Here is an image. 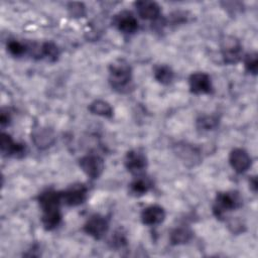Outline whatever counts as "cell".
Here are the masks:
<instances>
[{"instance_id": "obj_24", "label": "cell", "mask_w": 258, "mask_h": 258, "mask_svg": "<svg viewBox=\"0 0 258 258\" xmlns=\"http://www.w3.org/2000/svg\"><path fill=\"white\" fill-rule=\"evenodd\" d=\"M244 66L248 73L256 75L258 71V55L255 51L249 52L244 57Z\"/></svg>"}, {"instance_id": "obj_18", "label": "cell", "mask_w": 258, "mask_h": 258, "mask_svg": "<svg viewBox=\"0 0 258 258\" xmlns=\"http://www.w3.org/2000/svg\"><path fill=\"white\" fill-rule=\"evenodd\" d=\"M176 152H177V155L185 162H190L195 164V162L200 161L201 159L199 151L194 146H190L188 144L177 145Z\"/></svg>"}, {"instance_id": "obj_20", "label": "cell", "mask_w": 258, "mask_h": 258, "mask_svg": "<svg viewBox=\"0 0 258 258\" xmlns=\"http://www.w3.org/2000/svg\"><path fill=\"white\" fill-rule=\"evenodd\" d=\"M36 54L40 57H45L49 61H54L59 55V50L56 44L51 41H47L38 46Z\"/></svg>"}, {"instance_id": "obj_27", "label": "cell", "mask_w": 258, "mask_h": 258, "mask_svg": "<svg viewBox=\"0 0 258 258\" xmlns=\"http://www.w3.org/2000/svg\"><path fill=\"white\" fill-rule=\"evenodd\" d=\"M116 234L117 235H115L113 238V244L116 247H122L123 245L126 244V239L121 233H116Z\"/></svg>"}, {"instance_id": "obj_25", "label": "cell", "mask_w": 258, "mask_h": 258, "mask_svg": "<svg viewBox=\"0 0 258 258\" xmlns=\"http://www.w3.org/2000/svg\"><path fill=\"white\" fill-rule=\"evenodd\" d=\"M26 49H27V46L18 40L11 39L7 42V50L9 51L10 54L14 56H20L24 54Z\"/></svg>"}, {"instance_id": "obj_3", "label": "cell", "mask_w": 258, "mask_h": 258, "mask_svg": "<svg viewBox=\"0 0 258 258\" xmlns=\"http://www.w3.org/2000/svg\"><path fill=\"white\" fill-rule=\"evenodd\" d=\"M221 53L226 63H236L242 57V45L236 37L226 35L221 41Z\"/></svg>"}, {"instance_id": "obj_12", "label": "cell", "mask_w": 258, "mask_h": 258, "mask_svg": "<svg viewBox=\"0 0 258 258\" xmlns=\"http://www.w3.org/2000/svg\"><path fill=\"white\" fill-rule=\"evenodd\" d=\"M138 15L145 20H155L160 15V6L154 1H137L134 3Z\"/></svg>"}, {"instance_id": "obj_2", "label": "cell", "mask_w": 258, "mask_h": 258, "mask_svg": "<svg viewBox=\"0 0 258 258\" xmlns=\"http://www.w3.org/2000/svg\"><path fill=\"white\" fill-rule=\"evenodd\" d=\"M242 206V199L236 191L219 192L216 197L214 214L217 218H222L226 212L236 210Z\"/></svg>"}, {"instance_id": "obj_17", "label": "cell", "mask_w": 258, "mask_h": 258, "mask_svg": "<svg viewBox=\"0 0 258 258\" xmlns=\"http://www.w3.org/2000/svg\"><path fill=\"white\" fill-rule=\"evenodd\" d=\"M151 185L152 182L149 178L145 176H138L129 184V190L135 197H140L145 195L150 189Z\"/></svg>"}, {"instance_id": "obj_10", "label": "cell", "mask_w": 258, "mask_h": 258, "mask_svg": "<svg viewBox=\"0 0 258 258\" xmlns=\"http://www.w3.org/2000/svg\"><path fill=\"white\" fill-rule=\"evenodd\" d=\"M229 162L236 172L243 173L249 169L252 160L246 150L242 148H234L230 152Z\"/></svg>"}, {"instance_id": "obj_16", "label": "cell", "mask_w": 258, "mask_h": 258, "mask_svg": "<svg viewBox=\"0 0 258 258\" xmlns=\"http://www.w3.org/2000/svg\"><path fill=\"white\" fill-rule=\"evenodd\" d=\"M192 238V231L187 227L174 228L169 234V241L172 245L185 244Z\"/></svg>"}, {"instance_id": "obj_14", "label": "cell", "mask_w": 258, "mask_h": 258, "mask_svg": "<svg viewBox=\"0 0 258 258\" xmlns=\"http://www.w3.org/2000/svg\"><path fill=\"white\" fill-rule=\"evenodd\" d=\"M165 219V212L163 208L157 205H152L145 208L141 213V221L144 225L155 226L163 222Z\"/></svg>"}, {"instance_id": "obj_4", "label": "cell", "mask_w": 258, "mask_h": 258, "mask_svg": "<svg viewBox=\"0 0 258 258\" xmlns=\"http://www.w3.org/2000/svg\"><path fill=\"white\" fill-rule=\"evenodd\" d=\"M80 167L92 179L99 178L104 170V160L97 154H87L80 158Z\"/></svg>"}, {"instance_id": "obj_11", "label": "cell", "mask_w": 258, "mask_h": 258, "mask_svg": "<svg viewBox=\"0 0 258 258\" xmlns=\"http://www.w3.org/2000/svg\"><path fill=\"white\" fill-rule=\"evenodd\" d=\"M114 24L119 31L133 34L138 29V21L130 11H121L114 18Z\"/></svg>"}, {"instance_id": "obj_22", "label": "cell", "mask_w": 258, "mask_h": 258, "mask_svg": "<svg viewBox=\"0 0 258 258\" xmlns=\"http://www.w3.org/2000/svg\"><path fill=\"white\" fill-rule=\"evenodd\" d=\"M61 221V214L59 211L50 212V213H43L41 222L45 230L50 231L56 228Z\"/></svg>"}, {"instance_id": "obj_7", "label": "cell", "mask_w": 258, "mask_h": 258, "mask_svg": "<svg viewBox=\"0 0 258 258\" xmlns=\"http://www.w3.org/2000/svg\"><path fill=\"white\" fill-rule=\"evenodd\" d=\"M124 164L129 172L139 175L145 170L147 166V158L142 151L133 149L126 153Z\"/></svg>"}, {"instance_id": "obj_15", "label": "cell", "mask_w": 258, "mask_h": 258, "mask_svg": "<svg viewBox=\"0 0 258 258\" xmlns=\"http://www.w3.org/2000/svg\"><path fill=\"white\" fill-rule=\"evenodd\" d=\"M32 138H33V142L35 143V145L41 149L51 146L55 140L53 132L47 128H41L39 130H37L32 135Z\"/></svg>"}, {"instance_id": "obj_21", "label": "cell", "mask_w": 258, "mask_h": 258, "mask_svg": "<svg viewBox=\"0 0 258 258\" xmlns=\"http://www.w3.org/2000/svg\"><path fill=\"white\" fill-rule=\"evenodd\" d=\"M153 75L155 80L162 84V85H168L173 80V71L170 67L166 64H158L153 70Z\"/></svg>"}, {"instance_id": "obj_9", "label": "cell", "mask_w": 258, "mask_h": 258, "mask_svg": "<svg viewBox=\"0 0 258 258\" xmlns=\"http://www.w3.org/2000/svg\"><path fill=\"white\" fill-rule=\"evenodd\" d=\"M38 204L43 213H50L59 211V205L61 203V191L54 189H46L38 196Z\"/></svg>"}, {"instance_id": "obj_26", "label": "cell", "mask_w": 258, "mask_h": 258, "mask_svg": "<svg viewBox=\"0 0 258 258\" xmlns=\"http://www.w3.org/2000/svg\"><path fill=\"white\" fill-rule=\"evenodd\" d=\"M68 9H69L71 15H73L74 17H82L85 15V12H86L84 4L80 3V2L69 3Z\"/></svg>"}, {"instance_id": "obj_1", "label": "cell", "mask_w": 258, "mask_h": 258, "mask_svg": "<svg viewBox=\"0 0 258 258\" xmlns=\"http://www.w3.org/2000/svg\"><path fill=\"white\" fill-rule=\"evenodd\" d=\"M132 80V69L124 59H117L109 67V81L115 90L123 91Z\"/></svg>"}, {"instance_id": "obj_5", "label": "cell", "mask_w": 258, "mask_h": 258, "mask_svg": "<svg viewBox=\"0 0 258 258\" xmlns=\"http://www.w3.org/2000/svg\"><path fill=\"white\" fill-rule=\"evenodd\" d=\"M109 230V223L108 220L99 214H95L91 216L84 225V231L92 236L93 238L99 240L102 239L105 234Z\"/></svg>"}, {"instance_id": "obj_13", "label": "cell", "mask_w": 258, "mask_h": 258, "mask_svg": "<svg viewBox=\"0 0 258 258\" xmlns=\"http://www.w3.org/2000/svg\"><path fill=\"white\" fill-rule=\"evenodd\" d=\"M0 149L3 155L18 156L24 153L25 146L21 143L15 142L9 134L3 132L0 138Z\"/></svg>"}, {"instance_id": "obj_28", "label": "cell", "mask_w": 258, "mask_h": 258, "mask_svg": "<svg viewBox=\"0 0 258 258\" xmlns=\"http://www.w3.org/2000/svg\"><path fill=\"white\" fill-rule=\"evenodd\" d=\"M10 122V114L8 112H4L3 110L1 111V115H0V124L2 127L8 125Z\"/></svg>"}, {"instance_id": "obj_29", "label": "cell", "mask_w": 258, "mask_h": 258, "mask_svg": "<svg viewBox=\"0 0 258 258\" xmlns=\"http://www.w3.org/2000/svg\"><path fill=\"white\" fill-rule=\"evenodd\" d=\"M249 184H250L251 189H252L254 192H256V190H257V179H256L255 176H252V177L250 178Z\"/></svg>"}, {"instance_id": "obj_23", "label": "cell", "mask_w": 258, "mask_h": 258, "mask_svg": "<svg viewBox=\"0 0 258 258\" xmlns=\"http://www.w3.org/2000/svg\"><path fill=\"white\" fill-rule=\"evenodd\" d=\"M219 124V117L217 115H202L197 120V126L201 130H214Z\"/></svg>"}, {"instance_id": "obj_6", "label": "cell", "mask_w": 258, "mask_h": 258, "mask_svg": "<svg viewBox=\"0 0 258 258\" xmlns=\"http://www.w3.org/2000/svg\"><path fill=\"white\" fill-rule=\"evenodd\" d=\"M87 186L82 183H76L61 191V202L70 207L80 206L87 200Z\"/></svg>"}, {"instance_id": "obj_8", "label": "cell", "mask_w": 258, "mask_h": 258, "mask_svg": "<svg viewBox=\"0 0 258 258\" xmlns=\"http://www.w3.org/2000/svg\"><path fill=\"white\" fill-rule=\"evenodd\" d=\"M190 92L197 95L210 94L213 91L211 77L203 72H197L189 76L188 79Z\"/></svg>"}, {"instance_id": "obj_19", "label": "cell", "mask_w": 258, "mask_h": 258, "mask_svg": "<svg viewBox=\"0 0 258 258\" xmlns=\"http://www.w3.org/2000/svg\"><path fill=\"white\" fill-rule=\"evenodd\" d=\"M89 111L98 116L105 118H111L113 116V108L111 105L104 100H95L89 106Z\"/></svg>"}]
</instances>
